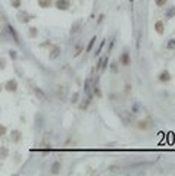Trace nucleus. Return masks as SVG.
I'll use <instances>...</instances> for the list:
<instances>
[{
    "label": "nucleus",
    "mask_w": 175,
    "mask_h": 176,
    "mask_svg": "<svg viewBox=\"0 0 175 176\" xmlns=\"http://www.w3.org/2000/svg\"><path fill=\"white\" fill-rule=\"evenodd\" d=\"M78 97H80V93H74V94H72V98H71V103H72V104H77Z\"/></svg>",
    "instance_id": "28"
},
{
    "label": "nucleus",
    "mask_w": 175,
    "mask_h": 176,
    "mask_svg": "<svg viewBox=\"0 0 175 176\" xmlns=\"http://www.w3.org/2000/svg\"><path fill=\"white\" fill-rule=\"evenodd\" d=\"M90 103H91V96H89V97L85 98V101H84V103H81V104H80V109H81V110H87V107H89V104H90Z\"/></svg>",
    "instance_id": "17"
},
{
    "label": "nucleus",
    "mask_w": 175,
    "mask_h": 176,
    "mask_svg": "<svg viewBox=\"0 0 175 176\" xmlns=\"http://www.w3.org/2000/svg\"><path fill=\"white\" fill-rule=\"evenodd\" d=\"M155 30H156V32H158L159 35H162V34H163L165 27H163V22H162V21H158L156 24H155Z\"/></svg>",
    "instance_id": "14"
},
{
    "label": "nucleus",
    "mask_w": 175,
    "mask_h": 176,
    "mask_svg": "<svg viewBox=\"0 0 175 176\" xmlns=\"http://www.w3.org/2000/svg\"><path fill=\"white\" fill-rule=\"evenodd\" d=\"M3 88L6 91H9V93H16V90H18V81L16 79H9V81H6V84L3 85Z\"/></svg>",
    "instance_id": "2"
},
{
    "label": "nucleus",
    "mask_w": 175,
    "mask_h": 176,
    "mask_svg": "<svg viewBox=\"0 0 175 176\" xmlns=\"http://www.w3.org/2000/svg\"><path fill=\"white\" fill-rule=\"evenodd\" d=\"M100 68H102V69H103V71H104V69H106V68H107V56H106V57H103V59H102V65H100Z\"/></svg>",
    "instance_id": "27"
},
{
    "label": "nucleus",
    "mask_w": 175,
    "mask_h": 176,
    "mask_svg": "<svg viewBox=\"0 0 175 176\" xmlns=\"http://www.w3.org/2000/svg\"><path fill=\"white\" fill-rule=\"evenodd\" d=\"M9 56H10L12 60H16V59H18V53H16L15 50H10V52H9Z\"/></svg>",
    "instance_id": "29"
},
{
    "label": "nucleus",
    "mask_w": 175,
    "mask_h": 176,
    "mask_svg": "<svg viewBox=\"0 0 175 176\" xmlns=\"http://www.w3.org/2000/svg\"><path fill=\"white\" fill-rule=\"evenodd\" d=\"M28 34H30L31 38H35V37L38 35V30H37L35 27H30V28H28Z\"/></svg>",
    "instance_id": "19"
},
{
    "label": "nucleus",
    "mask_w": 175,
    "mask_h": 176,
    "mask_svg": "<svg viewBox=\"0 0 175 176\" xmlns=\"http://www.w3.org/2000/svg\"><path fill=\"white\" fill-rule=\"evenodd\" d=\"M81 25H82V21H77V22H74V25L71 27V35H74V34H77V32L80 31V28H81Z\"/></svg>",
    "instance_id": "13"
},
{
    "label": "nucleus",
    "mask_w": 175,
    "mask_h": 176,
    "mask_svg": "<svg viewBox=\"0 0 175 176\" xmlns=\"http://www.w3.org/2000/svg\"><path fill=\"white\" fill-rule=\"evenodd\" d=\"M166 49H169V50H174V49H175V40H174V38L168 41V44H166Z\"/></svg>",
    "instance_id": "23"
},
{
    "label": "nucleus",
    "mask_w": 175,
    "mask_h": 176,
    "mask_svg": "<svg viewBox=\"0 0 175 176\" xmlns=\"http://www.w3.org/2000/svg\"><path fill=\"white\" fill-rule=\"evenodd\" d=\"M59 56H60V49H59V46H55V47L52 49L50 54H49V59H50V60H56Z\"/></svg>",
    "instance_id": "9"
},
{
    "label": "nucleus",
    "mask_w": 175,
    "mask_h": 176,
    "mask_svg": "<svg viewBox=\"0 0 175 176\" xmlns=\"http://www.w3.org/2000/svg\"><path fill=\"white\" fill-rule=\"evenodd\" d=\"M103 18H104V15H100V16H99V19H97V22H99V24L103 21Z\"/></svg>",
    "instance_id": "33"
},
{
    "label": "nucleus",
    "mask_w": 175,
    "mask_h": 176,
    "mask_svg": "<svg viewBox=\"0 0 175 176\" xmlns=\"http://www.w3.org/2000/svg\"><path fill=\"white\" fill-rule=\"evenodd\" d=\"M37 3H38L40 8L47 9V8H52L53 6V0H37Z\"/></svg>",
    "instance_id": "11"
},
{
    "label": "nucleus",
    "mask_w": 175,
    "mask_h": 176,
    "mask_svg": "<svg viewBox=\"0 0 175 176\" xmlns=\"http://www.w3.org/2000/svg\"><path fill=\"white\" fill-rule=\"evenodd\" d=\"M175 16V6H169L168 9H166V12H165V18L166 19H171V18H174Z\"/></svg>",
    "instance_id": "15"
},
{
    "label": "nucleus",
    "mask_w": 175,
    "mask_h": 176,
    "mask_svg": "<svg viewBox=\"0 0 175 176\" xmlns=\"http://www.w3.org/2000/svg\"><path fill=\"white\" fill-rule=\"evenodd\" d=\"M33 91H34V94H35V97L38 98V100H41V101H44L47 97H46V93L41 90L40 87H33Z\"/></svg>",
    "instance_id": "5"
},
{
    "label": "nucleus",
    "mask_w": 175,
    "mask_h": 176,
    "mask_svg": "<svg viewBox=\"0 0 175 176\" xmlns=\"http://www.w3.org/2000/svg\"><path fill=\"white\" fill-rule=\"evenodd\" d=\"M166 2H168V0H155V5L159 6V8H163L166 5Z\"/></svg>",
    "instance_id": "25"
},
{
    "label": "nucleus",
    "mask_w": 175,
    "mask_h": 176,
    "mask_svg": "<svg viewBox=\"0 0 175 176\" xmlns=\"http://www.w3.org/2000/svg\"><path fill=\"white\" fill-rule=\"evenodd\" d=\"M34 18L35 16L31 15V13H28L27 10H19L18 15H16V19H18V22H21V24H28V22L31 19H34Z\"/></svg>",
    "instance_id": "1"
},
{
    "label": "nucleus",
    "mask_w": 175,
    "mask_h": 176,
    "mask_svg": "<svg viewBox=\"0 0 175 176\" xmlns=\"http://www.w3.org/2000/svg\"><path fill=\"white\" fill-rule=\"evenodd\" d=\"M6 63H8V62H6L5 57H0V71H3V69L6 68Z\"/></svg>",
    "instance_id": "26"
},
{
    "label": "nucleus",
    "mask_w": 175,
    "mask_h": 176,
    "mask_svg": "<svg viewBox=\"0 0 175 176\" xmlns=\"http://www.w3.org/2000/svg\"><path fill=\"white\" fill-rule=\"evenodd\" d=\"M10 140H12V142H19L21 140H22V134H21V131H18V129H13L12 131V134H10Z\"/></svg>",
    "instance_id": "8"
},
{
    "label": "nucleus",
    "mask_w": 175,
    "mask_h": 176,
    "mask_svg": "<svg viewBox=\"0 0 175 176\" xmlns=\"http://www.w3.org/2000/svg\"><path fill=\"white\" fill-rule=\"evenodd\" d=\"M94 43H96V37H93V38L90 40L89 46H87V52H91V49H93V46H94Z\"/></svg>",
    "instance_id": "24"
},
{
    "label": "nucleus",
    "mask_w": 175,
    "mask_h": 176,
    "mask_svg": "<svg viewBox=\"0 0 175 176\" xmlns=\"http://www.w3.org/2000/svg\"><path fill=\"white\" fill-rule=\"evenodd\" d=\"M6 132H8V128H6L5 125H2V123H0V138H2V137H5V135H6Z\"/></svg>",
    "instance_id": "22"
},
{
    "label": "nucleus",
    "mask_w": 175,
    "mask_h": 176,
    "mask_svg": "<svg viewBox=\"0 0 175 176\" xmlns=\"http://www.w3.org/2000/svg\"><path fill=\"white\" fill-rule=\"evenodd\" d=\"M55 8L59 10H68L71 8V0H56Z\"/></svg>",
    "instance_id": "3"
},
{
    "label": "nucleus",
    "mask_w": 175,
    "mask_h": 176,
    "mask_svg": "<svg viewBox=\"0 0 175 176\" xmlns=\"http://www.w3.org/2000/svg\"><path fill=\"white\" fill-rule=\"evenodd\" d=\"M119 62H121V65H122V66H129V65H131V57H129V53H128L127 50L121 54Z\"/></svg>",
    "instance_id": "6"
},
{
    "label": "nucleus",
    "mask_w": 175,
    "mask_h": 176,
    "mask_svg": "<svg viewBox=\"0 0 175 176\" xmlns=\"http://www.w3.org/2000/svg\"><path fill=\"white\" fill-rule=\"evenodd\" d=\"M8 154H9L8 147H6V145H0V159H2V160H5V159L8 157Z\"/></svg>",
    "instance_id": "16"
},
{
    "label": "nucleus",
    "mask_w": 175,
    "mask_h": 176,
    "mask_svg": "<svg viewBox=\"0 0 175 176\" xmlns=\"http://www.w3.org/2000/svg\"><path fill=\"white\" fill-rule=\"evenodd\" d=\"M116 65H118V63H116V62H113V63H112V66H111V69H112V72H113V74H116V72H118V66H116Z\"/></svg>",
    "instance_id": "30"
},
{
    "label": "nucleus",
    "mask_w": 175,
    "mask_h": 176,
    "mask_svg": "<svg viewBox=\"0 0 175 176\" xmlns=\"http://www.w3.org/2000/svg\"><path fill=\"white\" fill-rule=\"evenodd\" d=\"M112 47H113V40L111 41V44H109V50H107V52H111V50H112Z\"/></svg>",
    "instance_id": "32"
},
{
    "label": "nucleus",
    "mask_w": 175,
    "mask_h": 176,
    "mask_svg": "<svg viewBox=\"0 0 175 176\" xmlns=\"http://www.w3.org/2000/svg\"><path fill=\"white\" fill-rule=\"evenodd\" d=\"M37 119H38V120H37V126L41 128V125H43V118H41L40 115H37Z\"/></svg>",
    "instance_id": "31"
},
{
    "label": "nucleus",
    "mask_w": 175,
    "mask_h": 176,
    "mask_svg": "<svg viewBox=\"0 0 175 176\" xmlns=\"http://www.w3.org/2000/svg\"><path fill=\"white\" fill-rule=\"evenodd\" d=\"M171 78H172V76H171V74H169L168 71H162L160 75H159V81H160V82H169Z\"/></svg>",
    "instance_id": "12"
},
{
    "label": "nucleus",
    "mask_w": 175,
    "mask_h": 176,
    "mask_svg": "<svg viewBox=\"0 0 175 176\" xmlns=\"http://www.w3.org/2000/svg\"><path fill=\"white\" fill-rule=\"evenodd\" d=\"M84 91L89 94V96H91L93 97V94H91V85H90V79H87L85 81V84H84Z\"/></svg>",
    "instance_id": "18"
},
{
    "label": "nucleus",
    "mask_w": 175,
    "mask_h": 176,
    "mask_svg": "<svg viewBox=\"0 0 175 176\" xmlns=\"http://www.w3.org/2000/svg\"><path fill=\"white\" fill-rule=\"evenodd\" d=\"M2 90H3V85H0V93H2Z\"/></svg>",
    "instance_id": "34"
},
{
    "label": "nucleus",
    "mask_w": 175,
    "mask_h": 176,
    "mask_svg": "<svg viewBox=\"0 0 175 176\" xmlns=\"http://www.w3.org/2000/svg\"><path fill=\"white\" fill-rule=\"evenodd\" d=\"M137 128H138L140 131H149V129L151 128V122L147 120V119L140 120V122H137Z\"/></svg>",
    "instance_id": "7"
},
{
    "label": "nucleus",
    "mask_w": 175,
    "mask_h": 176,
    "mask_svg": "<svg viewBox=\"0 0 175 176\" xmlns=\"http://www.w3.org/2000/svg\"><path fill=\"white\" fill-rule=\"evenodd\" d=\"M9 32L12 34V37H13L15 43H16V44H19V37H18V34H16V31H15V28H13V27H9Z\"/></svg>",
    "instance_id": "20"
},
{
    "label": "nucleus",
    "mask_w": 175,
    "mask_h": 176,
    "mask_svg": "<svg viewBox=\"0 0 175 176\" xmlns=\"http://www.w3.org/2000/svg\"><path fill=\"white\" fill-rule=\"evenodd\" d=\"M60 170H62V164H60L59 162H55V163L50 166V173H52V175H59Z\"/></svg>",
    "instance_id": "10"
},
{
    "label": "nucleus",
    "mask_w": 175,
    "mask_h": 176,
    "mask_svg": "<svg viewBox=\"0 0 175 176\" xmlns=\"http://www.w3.org/2000/svg\"><path fill=\"white\" fill-rule=\"evenodd\" d=\"M66 94H68V87L66 85H59L57 87V97L60 101L66 100Z\"/></svg>",
    "instance_id": "4"
},
{
    "label": "nucleus",
    "mask_w": 175,
    "mask_h": 176,
    "mask_svg": "<svg viewBox=\"0 0 175 176\" xmlns=\"http://www.w3.org/2000/svg\"><path fill=\"white\" fill-rule=\"evenodd\" d=\"M10 6L15 8V9H19L22 6V0H10Z\"/></svg>",
    "instance_id": "21"
}]
</instances>
